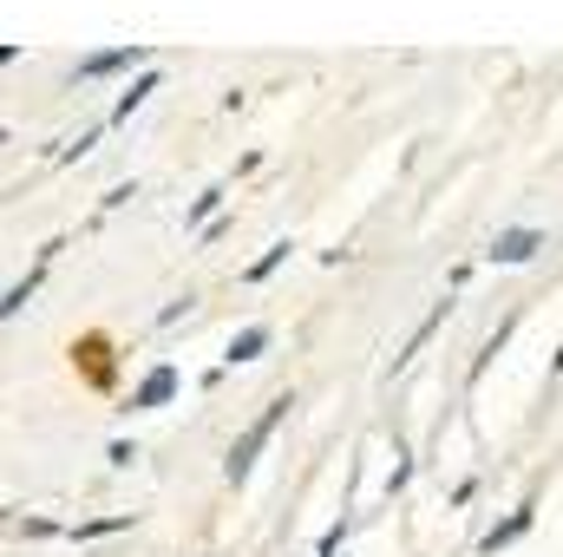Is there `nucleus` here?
Returning a JSON list of instances; mask_svg holds the SVG:
<instances>
[{"label": "nucleus", "instance_id": "1", "mask_svg": "<svg viewBox=\"0 0 563 557\" xmlns=\"http://www.w3.org/2000/svg\"><path fill=\"white\" fill-rule=\"evenodd\" d=\"M288 407H295V394H276L263 414L243 426V439H236V446H230V459H223V479H230V485H243V479L256 472V459H263V446L276 439V426L288 419Z\"/></svg>", "mask_w": 563, "mask_h": 557}, {"label": "nucleus", "instance_id": "2", "mask_svg": "<svg viewBox=\"0 0 563 557\" xmlns=\"http://www.w3.org/2000/svg\"><path fill=\"white\" fill-rule=\"evenodd\" d=\"M538 250H544V230H531V223H511V230H498V237H492V250H485V256H492L498 270H518V263H531Z\"/></svg>", "mask_w": 563, "mask_h": 557}, {"label": "nucleus", "instance_id": "3", "mask_svg": "<svg viewBox=\"0 0 563 557\" xmlns=\"http://www.w3.org/2000/svg\"><path fill=\"white\" fill-rule=\"evenodd\" d=\"M170 401H177V368H164V361H157L139 387H132V401H125V407H132V414H151V407H170Z\"/></svg>", "mask_w": 563, "mask_h": 557}, {"label": "nucleus", "instance_id": "4", "mask_svg": "<svg viewBox=\"0 0 563 557\" xmlns=\"http://www.w3.org/2000/svg\"><path fill=\"white\" fill-rule=\"evenodd\" d=\"M269 341H276V328H269V321H250V328H236V335H230V354H223V368H250V361H263V354H269Z\"/></svg>", "mask_w": 563, "mask_h": 557}, {"label": "nucleus", "instance_id": "5", "mask_svg": "<svg viewBox=\"0 0 563 557\" xmlns=\"http://www.w3.org/2000/svg\"><path fill=\"white\" fill-rule=\"evenodd\" d=\"M531 518H538V505H518V512H511L505 525H492V532L478 538V551H485V557H498V551H505V545H518V538L531 532Z\"/></svg>", "mask_w": 563, "mask_h": 557}, {"label": "nucleus", "instance_id": "6", "mask_svg": "<svg viewBox=\"0 0 563 557\" xmlns=\"http://www.w3.org/2000/svg\"><path fill=\"white\" fill-rule=\"evenodd\" d=\"M445 308H452V302H432V315H426L420 328H413V335H407V341H400V354H394V361H387V374H407V368H413V354H420L426 341H432V328H439V321H445Z\"/></svg>", "mask_w": 563, "mask_h": 557}, {"label": "nucleus", "instance_id": "7", "mask_svg": "<svg viewBox=\"0 0 563 557\" xmlns=\"http://www.w3.org/2000/svg\"><path fill=\"white\" fill-rule=\"evenodd\" d=\"M144 53L139 46H112V53H86L79 59V79H106V73H125V66H139Z\"/></svg>", "mask_w": 563, "mask_h": 557}, {"label": "nucleus", "instance_id": "8", "mask_svg": "<svg viewBox=\"0 0 563 557\" xmlns=\"http://www.w3.org/2000/svg\"><path fill=\"white\" fill-rule=\"evenodd\" d=\"M151 92H157V73L144 66L139 79H132V86L119 92V106H112V119H132V112H139V106H144V99H151Z\"/></svg>", "mask_w": 563, "mask_h": 557}, {"label": "nucleus", "instance_id": "9", "mask_svg": "<svg viewBox=\"0 0 563 557\" xmlns=\"http://www.w3.org/2000/svg\"><path fill=\"white\" fill-rule=\"evenodd\" d=\"M288 250H295L288 237H282V243H269V250H263V256H256V263L243 270V282H269V276H276V270H282V263H288Z\"/></svg>", "mask_w": 563, "mask_h": 557}, {"label": "nucleus", "instance_id": "10", "mask_svg": "<svg viewBox=\"0 0 563 557\" xmlns=\"http://www.w3.org/2000/svg\"><path fill=\"white\" fill-rule=\"evenodd\" d=\"M217 210H223V184H210V190H203V197L190 204V217H184V223H197V230H210V223H217Z\"/></svg>", "mask_w": 563, "mask_h": 557}, {"label": "nucleus", "instance_id": "11", "mask_svg": "<svg viewBox=\"0 0 563 557\" xmlns=\"http://www.w3.org/2000/svg\"><path fill=\"white\" fill-rule=\"evenodd\" d=\"M33 295H40V270H33V276H26V282H13V288H7V302H0V315L13 321V315H20V308L33 302Z\"/></svg>", "mask_w": 563, "mask_h": 557}, {"label": "nucleus", "instance_id": "12", "mask_svg": "<svg viewBox=\"0 0 563 557\" xmlns=\"http://www.w3.org/2000/svg\"><path fill=\"white\" fill-rule=\"evenodd\" d=\"M511 328H518V321H511V315H505V321H498V335H492V341H485V348H478V361H472V381H478V374H485V368H492V354H498V348H505V341H511Z\"/></svg>", "mask_w": 563, "mask_h": 557}, {"label": "nucleus", "instance_id": "13", "mask_svg": "<svg viewBox=\"0 0 563 557\" xmlns=\"http://www.w3.org/2000/svg\"><path fill=\"white\" fill-rule=\"evenodd\" d=\"M125 525H132V518H125V512H112V518H92V525H79L73 538L86 545V538H112V532H125Z\"/></svg>", "mask_w": 563, "mask_h": 557}, {"label": "nucleus", "instance_id": "14", "mask_svg": "<svg viewBox=\"0 0 563 557\" xmlns=\"http://www.w3.org/2000/svg\"><path fill=\"white\" fill-rule=\"evenodd\" d=\"M190 308H197V302H190V295H177V302H164V308H157V328H177V321H184V315H190Z\"/></svg>", "mask_w": 563, "mask_h": 557}, {"label": "nucleus", "instance_id": "15", "mask_svg": "<svg viewBox=\"0 0 563 557\" xmlns=\"http://www.w3.org/2000/svg\"><path fill=\"white\" fill-rule=\"evenodd\" d=\"M92 144H99V132H79V139H73V144H59V164H73V157H86Z\"/></svg>", "mask_w": 563, "mask_h": 557}, {"label": "nucleus", "instance_id": "16", "mask_svg": "<svg viewBox=\"0 0 563 557\" xmlns=\"http://www.w3.org/2000/svg\"><path fill=\"white\" fill-rule=\"evenodd\" d=\"M558 374H563V348H558V354H551V381H558Z\"/></svg>", "mask_w": 563, "mask_h": 557}]
</instances>
